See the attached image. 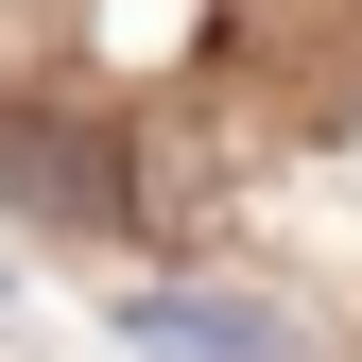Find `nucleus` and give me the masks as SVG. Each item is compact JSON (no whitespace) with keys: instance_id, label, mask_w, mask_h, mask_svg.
Here are the masks:
<instances>
[{"instance_id":"1","label":"nucleus","mask_w":362,"mask_h":362,"mask_svg":"<svg viewBox=\"0 0 362 362\" xmlns=\"http://www.w3.org/2000/svg\"><path fill=\"white\" fill-rule=\"evenodd\" d=\"M0 207L86 242V224H139V173H121V139L86 104H0Z\"/></svg>"},{"instance_id":"2","label":"nucleus","mask_w":362,"mask_h":362,"mask_svg":"<svg viewBox=\"0 0 362 362\" xmlns=\"http://www.w3.org/2000/svg\"><path fill=\"white\" fill-rule=\"evenodd\" d=\"M121 345H139V362H310L276 293H207V276H156V293H121Z\"/></svg>"}]
</instances>
